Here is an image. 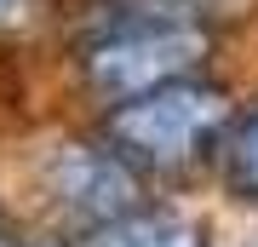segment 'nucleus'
Listing matches in <instances>:
<instances>
[{
  "instance_id": "f257e3e1",
  "label": "nucleus",
  "mask_w": 258,
  "mask_h": 247,
  "mask_svg": "<svg viewBox=\"0 0 258 247\" xmlns=\"http://www.w3.org/2000/svg\"><path fill=\"white\" fill-rule=\"evenodd\" d=\"M230 92L218 81H172L155 92H138L126 104H109L103 115V138L149 178H178L189 167H201L218 156L224 132H230Z\"/></svg>"
},
{
  "instance_id": "f03ea898",
  "label": "nucleus",
  "mask_w": 258,
  "mask_h": 247,
  "mask_svg": "<svg viewBox=\"0 0 258 247\" xmlns=\"http://www.w3.org/2000/svg\"><path fill=\"white\" fill-rule=\"evenodd\" d=\"M207 52H212V29L201 18H178V12L98 18L92 40L81 46V81L109 110V104H126L138 92L201 75Z\"/></svg>"
},
{
  "instance_id": "7ed1b4c3",
  "label": "nucleus",
  "mask_w": 258,
  "mask_h": 247,
  "mask_svg": "<svg viewBox=\"0 0 258 247\" xmlns=\"http://www.w3.org/2000/svg\"><path fill=\"white\" fill-rule=\"evenodd\" d=\"M40 190L81 230H98V224L120 219V213L144 207V173L120 156L109 138H98V144L92 138L52 144L46 161H40Z\"/></svg>"
},
{
  "instance_id": "20e7f679",
  "label": "nucleus",
  "mask_w": 258,
  "mask_h": 247,
  "mask_svg": "<svg viewBox=\"0 0 258 247\" xmlns=\"http://www.w3.org/2000/svg\"><path fill=\"white\" fill-rule=\"evenodd\" d=\"M86 247H207V230L172 207H132L109 224L86 230Z\"/></svg>"
},
{
  "instance_id": "39448f33",
  "label": "nucleus",
  "mask_w": 258,
  "mask_h": 247,
  "mask_svg": "<svg viewBox=\"0 0 258 247\" xmlns=\"http://www.w3.org/2000/svg\"><path fill=\"white\" fill-rule=\"evenodd\" d=\"M218 167H224L230 195L258 202V104H252L247 115L230 121V132H224V144H218Z\"/></svg>"
},
{
  "instance_id": "423d86ee",
  "label": "nucleus",
  "mask_w": 258,
  "mask_h": 247,
  "mask_svg": "<svg viewBox=\"0 0 258 247\" xmlns=\"http://www.w3.org/2000/svg\"><path fill=\"white\" fill-rule=\"evenodd\" d=\"M40 12V0H0V35H12V29H23L29 18Z\"/></svg>"
},
{
  "instance_id": "0eeeda50",
  "label": "nucleus",
  "mask_w": 258,
  "mask_h": 247,
  "mask_svg": "<svg viewBox=\"0 0 258 247\" xmlns=\"http://www.w3.org/2000/svg\"><path fill=\"white\" fill-rule=\"evenodd\" d=\"M23 247H69V241H23Z\"/></svg>"
},
{
  "instance_id": "6e6552de",
  "label": "nucleus",
  "mask_w": 258,
  "mask_h": 247,
  "mask_svg": "<svg viewBox=\"0 0 258 247\" xmlns=\"http://www.w3.org/2000/svg\"><path fill=\"white\" fill-rule=\"evenodd\" d=\"M0 247H18V241H6V219H0Z\"/></svg>"
}]
</instances>
